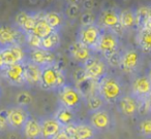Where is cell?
I'll return each mask as SVG.
<instances>
[{
  "label": "cell",
  "instance_id": "obj_36",
  "mask_svg": "<svg viewBox=\"0 0 151 139\" xmlns=\"http://www.w3.org/2000/svg\"><path fill=\"white\" fill-rule=\"evenodd\" d=\"M30 16V14H28L27 11H20L16 15L15 17V25L17 28L21 29L23 24L25 23V21L28 19V17Z\"/></svg>",
  "mask_w": 151,
  "mask_h": 139
},
{
  "label": "cell",
  "instance_id": "obj_16",
  "mask_svg": "<svg viewBox=\"0 0 151 139\" xmlns=\"http://www.w3.org/2000/svg\"><path fill=\"white\" fill-rule=\"evenodd\" d=\"M29 61L42 68V67L56 64V57L53 54V52H49L44 48H38V50L31 51Z\"/></svg>",
  "mask_w": 151,
  "mask_h": 139
},
{
  "label": "cell",
  "instance_id": "obj_6",
  "mask_svg": "<svg viewBox=\"0 0 151 139\" xmlns=\"http://www.w3.org/2000/svg\"><path fill=\"white\" fill-rule=\"evenodd\" d=\"M83 67L85 68L87 77L89 79L99 81L103 77H105L108 74L109 65H108L105 58L92 56L83 64Z\"/></svg>",
  "mask_w": 151,
  "mask_h": 139
},
{
  "label": "cell",
  "instance_id": "obj_4",
  "mask_svg": "<svg viewBox=\"0 0 151 139\" xmlns=\"http://www.w3.org/2000/svg\"><path fill=\"white\" fill-rule=\"evenodd\" d=\"M142 65V53L139 48H127L122 52L119 68L128 74H134Z\"/></svg>",
  "mask_w": 151,
  "mask_h": 139
},
{
  "label": "cell",
  "instance_id": "obj_28",
  "mask_svg": "<svg viewBox=\"0 0 151 139\" xmlns=\"http://www.w3.org/2000/svg\"><path fill=\"white\" fill-rule=\"evenodd\" d=\"M44 17H45V19H46L47 23H48L55 31H58V29H60V28L62 27L63 22H64V18L59 13H57V11H49Z\"/></svg>",
  "mask_w": 151,
  "mask_h": 139
},
{
  "label": "cell",
  "instance_id": "obj_17",
  "mask_svg": "<svg viewBox=\"0 0 151 139\" xmlns=\"http://www.w3.org/2000/svg\"><path fill=\"white\" fill-rule=\"evenodd\" d=\"M68 52L70 57L76 62L82 63V65L92 57V50L90 48H88V46H86L85 44H83L79 40L73 42L69 46Z\"/></svg>",
  "mask_w": 151,
  "mask_h": 139
},
{
  "label": "cell",
  "instance_id": "obj_40",
  "mask_svg": "<svg viewBox=\"0 0 151 139\" xmlns=\"http://www.w3.org/2000/svg\"><path fill=\"white\" fill-rule=\"evenodd\" d=\"M145 106H146L147 110L151 113V93H150V95L147 97V99L145 100Z\"/></svg>",
  "mask_w": 151,
  "mask_h": 139
},
{
  "label": "cell",
  "instance_id": "obj_37",
  "mask_svg": "<svg viewBox=\"0 0 151 139\" xmlns=\"http://www.w3.org/2000/svg\"><path fill=\"white\" fill-rule=\"evenodd\" d=\"M81 6L84 9V11H92L95 7V2L92 0H85L81 3Z\"/></svg>",
  "mask_w": 151,
  "mask_h": 139
},
{
  "label": "cell",
  "instance_id": "obj_7",
  "mask_svg": "<svg viewBox=\"0 0 151 139\" xmlns=\"http://www.w3.org/2000/svg\"><path fill=\"white\" fill-rule=\"evenodd\" d=\"M119 37L114 31L109 29H101L96 51L104 56V58L119 51Z\"/></svg>",
  "mask_w": 151,
  "mask_h": 139
},
{
  "label": "cell",
  "instance_id": "obj_27",
  "mask_svg": "<svg viewBox=\"0 0 151 139\" xmlns=\"http://www.w3.org/2000/svg\"><path fill=\"white\" fill-rule=\"evenodd\" d=\"M137 130L140 136L146 139H151V113L141 118L137 126Z\"/></svg>",
  "mask_w": 151,
  "mask_h": 139
},
{
  "label": "cell",
  "instance_id": "obj_24",
  "mask_svg": "<svg viewBox=\"0 0 151 139\" xmlns=\"http://www.w3.org/2000/svg\"><path fill=\"white\" fill-rule=\"evenodd\" d=\"M54 31L55 30L47 23L45 17H38L37 16L35 27H34L32 33L35 34L36 36H38V37L42 39V38H46V37H48L49 35H51Z\"/></svg>",
  "mask_w": 151,
  "mask_h": 139
},
{
  "label": "cell",
  "instance_id": "obj_22",
  "mask_svg": "<svg viewBox=\"0 0 151 139\" xmlns=\"http://www.w3.org/2000/svg\"><path fill=\"white\" fill-rule=\"evenodd\" d=\"M96 131L89 123H75L73 124V135L80 139H92Z\"/></svg>",
  "mask_w": 151,
  "mask_h": 139
},
{
  "label": "cell",
  "instance_id": "obj_2",
  "mask_svg": "<svg viewBox=\"0 0 151 139\" xmlns=\"http://www.w3.org/2000/svg\"><path fill=\"white\" fill-rule=\"evenodd\" d=\"M65 86V75L58 65H50L42 68L40 87L45 90H59Z\"/></svg>",
  "mask_w": 151,
  "mask_h": 139
},
{
  "label": "cell",
  "instance_id": "obj_26",
  "mask_svg": "<svg viewBox=\"0 0 151 139\" xmlns=\"http://www.w3.org/2000/svg\"><path fill=\"white\" fill-rule=\"evenodd\" d=\"M85 102H86L87 107H88V110L90 112H95V111H99V110L103 109L104 104H105V101H104L103 98L99 95V93L87 96V97L85 98Z\"/></svg>",
  "mask_w": 151,
  "mask_h": 139
},
{
  "label": "cell",
  "instance_id": "obj_38",
  "mask_svg": "<svg viewBox=\"0 0 151 139\" xmlns=\"http://www.w3.org/2000/svg\"><path fill=\"white\" fill-rule=\"evenodd\" d=\"M52 139H70V136H69L68 133L63 129L62 131H60V132H59L55 137H53Z\"/></svg>",
  "mask_w": 151,
  "mask_h": 139
},
{
  "label": "cell",
  "instance_id": "obj_19",
  "mask_svg": "<svg viewBox=\"0 0 151 139\" xmlns=\"http://www.w3.org/2000/svg\"><path fill=\"white\" fill-rule=\"evenodd\" d=\"M136 42L142 53H151V26H145L139 29L136 36Z\"/></svg>",
  "mask_w": 151,
  "mask_h": 139
},
{
  "label": "cell",
  "instance_id": "obj_13",
  "mask_svg": "<svg viewBox=\"0 0 151 139\" xmlns=\"http://www.w3.org/2000/svg\"><path fill=\"white\" fill-rule=\"evenodd\" d=\"M29 113L26 108L20 106H13L9 108V115H7V124L12 129H22L26 120L29 118Z\"/></svg>",
  "mask_w": 151,
  "mask_h": 139
},
{
  "label": "cell",
  "instance_id": "obj_41",
  "mask_svg": "<svg viewBox=\"0 0 151 139\" xmlns=\"http://www.w3.org/2000/svg\"><path fill=\"white\" fill-rule=\"evenodd\" d=\"M146 75H147V76H148V78L150 79V81H151V64L149 65V67H148V71H147Z\"/></svg>",
  "mask_w": 151,
  "mask_h": 139
},
{
  "label": "cell",
  "instance_id": "obj_32",
  "mask_svg": "<svg viewBox=\"0 0 151 139\" xmlns=\"http://www.w3.org/2000/svg\"><path fill=\"white\" fill-rule=\"evenodd\" d=\"M80 23L82 27L97 24V18L93 11H84L80 16Z\"/></svg>",
  "mask_w": 151,
  "mask_h": 139
},
{
  "label": "cell",
  "instance_id": "obj_5",
  "mask_svg": "<svg viewBox=\"0 0 151 139\" xmlns=\"http://www.w3.org/2000/svg\"><path fill=\"white\" fill-rule=\"evenodd\" d=\"M26 34L19 28L12 25H0V48L21 46Z\"/></svg>",
  "mask_w": 151,
  "mask_h": 139
},
{
  "label": "cell",
  "instance_id": "obj_8",
  "mask_svg": "<svg viewBox=\"0 0 151 139\" xmlns=\"http://www.w3.org/2000/svg\"><path fill=\"white\" fill-rule=\"evenodd\" d=\"M78 40L85 44L86 46L90 48L91 50H96L97 43H99V37L101 34V28L97 24L91 26H86L79 29Z\"/></svg>",
  "mask_w": 151,
  "mask_h": 139
},
{
  "label": "cell",
  "instance_id": "obj_35",
  "mask_svg": "<svg viewBox=\"0 0 151 139\" xmlns=\"http://www.w3.org/2000/svg\"><path fill=\"white\" fill-rule=\"evenodd\" d=\"M73 79H75L76 86L80 85V83H82L83 81H85L86 79H88L84 67L82 66V67H79V68L76 69L75 72H73Z\"/></svg>",
  "mask_w": 151,
  "mask_h": 139
},
{
  "label": "cell",
  "instance_id": "obj_12",
  "mask_svg": "<svg viewBox=\"0 0 151 139\" xmlns=\"http://www.w3.org/2000/svg\"><path fill=\"white\" fill-rule=\"evenodd\" d=\"M112 123V115L110 113L109 110L103 109L99 110V111L91 112L90 113V120H89V124L92 126V128L95 131H107L111 128Z\"/></svg>",
  "mask_w": 151,
  "mask_h": 139
},
{
  "label": "cell",
  "instance_id": "obj_25",
  "mask_svg": "<svg viewBox=\"0 0 151 139\" xmlns=\"http://www.w3.org/2000/svg\"><path fill=\"white\" fill-rule=\"evenodd\" d=\"M60 42H61V38L60 35H59V32L54 31L48 37L42 39V48L49 51V52H53V51L56 50L60 46Z\"/></svg>",
  "mask_w": 151,
  "mask_h": 139
},
{
  "label": "cell",
  "instance_id": "obj_1",
  "mask_svg": "<svg viewBox=\"0 0 151 139\" xmlns=\"http://www.w3.org/2000/svg\"><path fill=\"white\" fill-rule=\"evenodd\" d=\"M97 83V93L104 99L105 103L116 104L118 100L125 94L124 83L119 76L108 73Z\"/></svg>",
  "mask_w": 151,
  "mask_h": 139
},
{
  "label": "cell",
  "instance_id": "obj_39",
  "mask_svg": "<svg viewBox=\"0 0 151 139\" xmlns=\"http://www.w3.org/2000/svg\"><path fill=\"white\" fill-rule=\"evenodd\" d=\"M6 127H9V124H7V118L0 115V131L4 130Z\"/></svg>",
  "mask_w": 151,
  "mask_h": 139
},
{
  "label": "cell",
  "instance_id": "obj_10",
  "mask_svg": "<svg viewBox=\"0 0 151 139\" xmlns=\"http://www.w3.org/2000/svg\"><path fill=\"white\" fill-rule=\"evenodd\" d=\"M97 25L101 29H109L118 35V30H123L119 23V11L115 9H104L97 19Z\"/></svg>",
  "mask_w": 151,
  "mask_h": 139
},
{
  "label": "cell",
  "instance_id": "obj_29",
  "mask_svg": "<svg viewBox=\"0 0 151 139\" xmlns=\"http://www.w3.org/2000/svg\"><path fill=\"white\" fill-rule=\"evenodd\" d=\"M0 56L2 58L5 68H6L7 66H11V65L19 63L17 60V57H16V55H15V52H14L13 46L0 48Z\"/></svg>",
  "mask_w": 151,
  "mask_h": 139
},
{
  "label": "cell",
  "instance_id": "obj_30",
  "mask_svg": "<svg viewBox=\"0 0 151 139\" xmlns=\"http://www.w3.org/2000/svg\"><path fill=\"white\" fill-rule=\"evenodd\" d=\"M81 11H82V6L81 3L78 2H69L66 5V9H65V16L68 20L75 21L76 19L80 18Z\"/></svg>",
  "mask_w": 151,
  "mask_h": 139
},
{
  "label": "cell",
  "instance_id": "obj_34",
  "mask_svg": "<svg viewBox=\"0 0 151 139\" xmlns=\"http://www.w3.org/2000/svg\"><path fill=\"white\" fill-rule=\"evenodd\" d=\"M121 55H122V52L117 51V52H115V53H113V54L109 55V56L105 57L108 65L111 67H119L120 60H121Z\"/></svg>",
  "mask_w": 151,
  "mask_h": 139
},
{
  "label": "cell",
  "instance_id": "obj_14",
  "mask_svg": "<svg viewBox=\"0 0 151 139\" xmlns=\"http://www.w3.org/2000/svg\"><path fill=\"white\" fill-rule=\"evenodd\" d=\"M3 76L11 85L17 87L24 86V63H17L7 66L3 70Z\"/></svg>",
  "mask_w": 151,
  "mask_h": 139
},
{
  "label": "cell",
  "instance_id": "obj_3",
  "mask_svg": "<svg viewBox=\"0 0 151 139\" xmlns=\"http://www.w3.org/2000/svg\"><path fill=\"white\" fill-rule=\"evenodd\" d=\"M59 101L61 106L76 111L81 107L83 102H85V97L77 87L65 85L59 89Z\"/></svg>",
  "mask_w": 151,
  "mask_h": 139
},
{
  "label": "cell",
  "instance_id": "obj_11",
  "mask_svg": "<svg viewBox=\"0 0 151 139\" xmlns=\"http://www.w3.org/2000/svg\"><path fill=\"white\" fill-rule=\"evenodd\" d=\"M151 93V81L146 74L136 75L132 81V94L140 102H145Z\"/></svg>",
  "mask_w": 151,
  "mask_h": 139
},
{
  "label": "cell",
  "instance_id": "obj_21",
  "mask_svg": "<svg viewBox=\"0 0 151 139\" xmlns=\"http://www.w3.org/2000/svg\"><path fill=\"white\" fill-rule=\"evenodd\" d=\"M119 23L123 30L132 29L137 26L136 11L132 7H126L119 11Z\"/></svg>",
  "mask_w": 151,
  "mask_h": 139
},
{
  "label": "cell",
  "instance_id": "obj_15",
  "mask_svg": "<svg viewBox=\"0 0 151 139\" xmlns=\"http://www.w3.org/2000/svg\"><path fill=\"white\" fill-rule=\"evenodd\" d=\"M42 79V67L37 66L30 61L24 63V83L25 86L36 87L40 86Z\"/></svg>",
  "mask_w": 151,
  "mask_h": 139
},
{
  "label": "cell",
  "instance_id": "obj_31",
  "mask_svg": "<svg viewBox=\"0 0 151 139\" xmlns=\"http://www.w3.org/2000/svg\"><path fill=\"white\" fill-rule=\"evenodd\" d=\"M33 102V97L28 92H19L16 95V103L20 107H27Z\"/></svg>",
  "mask_w": 151,
  "mask_h": 139
},
{
  "label": "cell",
  "instance_id": "obj_18",
  "mask_svg": "<svg viewBox=\"0 0 151 139\" xmlns=\"http://www.w3.org/2000/svg\"><path fill=\"white\" fill-rule=\"evenodd\" d=\"M64 127L53 116V118H42L40 120V130H42V139H52L62 131Z\"/></svg>",
  "mask_w": 151,
  "mask_h": 139
},
{
  "label": "cell",
  "instance_id": "obj_9",
  "mask_svg": "<svg viewBox=\"0 0 151 139\" xmlns=\"http://www.w3.org/2000/svg\"><path fill=\"white\" fill-rule=\"evenodd\" d=\"M120 114L125 118H134L140 111L141 103L132 94H124L116 103Z\"/></svg>",
  "mask_w": 151,
  "mask_h": 139
},
{
  "label": "cell",
  "instance_id": "obj_23",
  "mask_svg": "<svg viewBox=\"0 0 151 139\" xmlns=\"http://www.w3.org/2000/svg\"><path fill=\"white\" fill-rule=\"evenodd\" d=\"M54 118L62 125L63 127L69 126V125L73 124L76 120V113L75 111L68 109L66 107H63V106L60 105V107L57 109V111L55 112Z\"/></svg>",
  "mask_w": 151,
  "mask_h": 139
},
{
  "label": "cell",
  "instance_id": "obj_33",
  "mask_svg": "<svg viewBox=\"0 0 151 139\" xmlns=\"http://www.w3.org/2000/svg\"><path fill=\"white\" fill-rule=\"evenodd\" d=\"M25 41H26V43H27V46L31 48V51L42 48V38L36 36L35 34H33V33L26 34Z\"/></svg>",
  "mask_w": 151,
  "mask_h": 139
},
{
  "label": "cell",
  "instance_id": "obj_20",
  "mask_svg": "<svg viewBox=\"0 0 151 139\" xmlns=\"http://www.w3.org/2000/svg\"><path fill=\"white\" fill-rule=\"evenodd\" d=\"M24 136L27 139H40L42 138V130H40V122L36 118L30 116L22 128Z\"/></svg>",
  "mask_w": 151,
  "mask_h": 139
},
{
  "label": "cell",
  "instance_id": "obj_42",
  "mask_svg": "<svg viewBox=\"0 0 151 139\" xmlns=\"http://www.w3.org/2000/svg\"><path fill=\"white\" fill-rule=\"evenodd\" d=\"M70 139H80L78 136H76V135H73V136H70Z\"/></svg>",
  "mask_w": 151,
  "mask_h": 139
}]
</instances>
